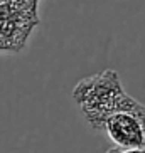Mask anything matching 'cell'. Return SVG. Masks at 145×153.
Wrapping results in <instances>:
<instances>
[{
	"instance_id": "7a4b0ae2",
	"label": "cell",
	"mask_w": 145,
	"mask_h": 153,
	"mask_svg": "<svg viewBox=\"0 0 145 153\" xmlns=\"http://www.w3.org/2000/svg\"><path fill=\"white\" fill-rule=\"evenodd\" d=\"M101 133L122 150L145 148V106L140 101L111 113L101 125Z\"/></svg>"
},
{
	"instance_id": "6da1fadb",
	"label": "cell",
	"mask_w": 145,
	"mask_h": 153,
	"mask_svg": "<svg viewBox=\"0 0 145 153\" xmlns=\"http://www.w3.org/2000/svg\"><path fill=\"white\" fill-rule=\"evenodd\" d=\"M72 99L86 123L96 131L101 130L103 121L111 113L128 108L137 101L123 89L120 76L113 69L81 79L72 89Z\"/></svg>"
},
{
	"instance_id": "277c9868",
	"label": "cell",
	"mask_w": 145,
	"mask_h": 153,
	"mask_svg": "<svg viewBox=\"0 0 145 153\" xmlns=\"http://www.w3.org/2000/svg\"><path fill=\"white\" fill-rule=\"evenodd\" d=\"M25 2H31V4H36V5L39 4V0H25Z\"/></svg>"
},
{
	"instance_id": "3957f363",
	"label": "cell",
	"mask_w": 145,
	"mask_h": 153,
	"mask_svg": "<svg viewBox=\"0 0 145 153\" xmlns=\"http://www.w3.org/2000/svg\"><path fill=\"white\" fill-rule=\"evenodd\" d=\"M105 153H145V148H142V150H122V148H117V146H111V148H108Z\"/></svg>"
}]
</instances>
